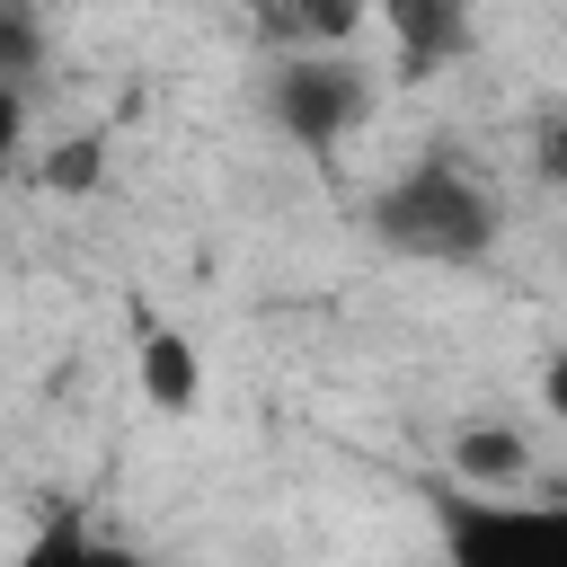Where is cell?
Wrapping results in <instances>:
<instances>
[{
  "label": "cell",
  "instance_id": "cell-1",
  "mask_svg": "<svg viewBox=\"0 0 567 567\" xmlns=\"http://www.w3.org/2000/svg\"><path fill=\"white\" fill-rule=\"evenodd\" d=\"M372 239L416 266H470L496 248V204L461 159H408L372 195Z\"/></svg>",
  "mask_w": 567,
  "mask_h": 567
},
{
  "label": "cell",
  "instance_id": "cell-2",
  "mask_svg": "<svg viewBox=\"0 0 567 567\" xmlns=\"http://www.w3.org/2000/svg\"><path fill=\"white\" fill-rule=\"evenodd\" d=\"M443 567H567V505L558 496H470L443 487Z\"/></svg>",
  "mask_w": 567,
  "mask_h": 567
},
{
  "label": "cell",
  "instance_id": "cell-3",
  "mask_svg": "<svg viewBox=\"0 0 567 567\" xmlns=\"http://www.w3.org/2000/svg\"><path fill=\"white\" fill-rule=\"evenodd\" d=\"M266 115L301 142V151H337L363 115H372V89L346 53H284L266 71Z\"/></svg>",
  "mask_w": 567,
  "mask_h": 567
},
{
  "label": "cell",
  "instance_id": "cell-4",
  "mask_svg": "<svg viewBox=\"0 0 567 567\" xmlns=\"http://www.w3.org/2000/svg\"><path fill=\"white\" fill-rule=\"evenodd\" d=\"M532 478V443H523V425H487V416H470L461 434H452V487H470V496H514Z\"/></svg>",
  "mask_w": 567,
  "mask_h": 567
},
{
  "label": "cell",
  "instance_id": "cell-5",
  "mask_svg": "<svg viewBox=\"0 0 567 567\" xmlns=\"http://www.w3.org/2000/svg\"><path fill=\"white\" fill-rule=\"evenodd\" d=\"M381 27L399 44V71H443L470 44V9H452V0H399Z\"/></svg>",
  "mask_w": 567,
  "mask_h": 567
},
{
  "label": "cell",
  "instance_id": "cell-6",
  "mask_svg": "<svg viewBox=\"0 0 567 567\" xmlns=\"http://www.w3.org/2000/svg\"><path fill=\"white\" fill-rule=\"evenodd\" d=\"M142 399L168 408V416H186L204 399V363H195V346L177 328H142Z\"/></svg>",
  "mask_w": 567,
  "mask_h": 567
},
{
  "label": "cell",
  "instance_id": "cell-7",
  "mask_svg": "<svg viewBox=\"0 0 567 567\" xmlns=\"http://www.w3.org/2000/svg\"><path fill=\"white\" fill-rule=\"evenodd\" d=\"M97 168H106V142H97V133H71V142L44 151V186H53V195H89Z\"/></svg>",
  "mask_w": 567,
  "mask_h": 567
},
{
  "label": "cell",
  "instance_id": "cell-8",
  "mask_svg": "<svg viewBox=\"0 0 567 567\" xmlns=\"http://www.w3.org/2000/svg\"><path fill=\"white\" fill-rule=\"evenodd\" d=\"M532 168H540V186H567V106H549L532 124Z\"/></svg>",
  "mask_w": 567,
  "mask_h": 567
},
{
  "label": "cell",
  "instance_id": "cell-9",
  "mask_svg": "<svg viewBox=\"0 0 567 567\" xmlns=\"http://www.w3.org/2000/svg\"><path fill=\"white\" fill-rule=\"evenodd\" d=\"M540 408L567 425V354H549V363H540Z\"/></svg>",
  "mask_w": 567,
  "mask_h": 567
},
{
  "label": "cell",
  "instance_id": "cell-10",
  "mask_svg": "<svg viewBox=\"0 0 567 567\" xmlns=\"http://www.w3.org/2000/svg\"><path fill=\"white\" fill-rule=\"evenodd\" d=\"M80 567H151V558H142V549H124V540H89V558H80Z\"/></svg>",
  "mask_w": 567,
  "mask_h": 567
}]
</instances>
